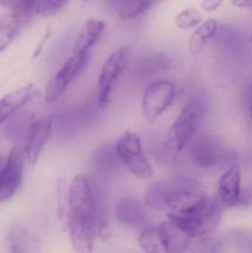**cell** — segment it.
Listing matches in <instances>:
<instances>
[{
    "label": "cell",
    "instance_id": "cell-6",
    "mask_svg": "<svg viewBox=\"0 0 252 253\" xmlns=\"http://www.w3.org/2000/svg\"><path fill=\"white\" fill-rule=\"evenodd\" d=\"M90 53H74L49 81L44 99L47 103L56 102L67 87L81 74L88 63Z\"/></svg>",
    "mask_w": 252,
    "mask_h": 253
},
{
    "label": "cell",
    "instance_id": "cell-17",
    "mask_svg": "<svg viewBox=\"0 0 252 253\" xmlns=\"http://www.w3.org/2000/svg\"><path fill=\"white\" fill-rule=\"evenodd\" d=\"M121 161L115 146L104 144L96 149L93 156L94 169L99 173L111 174L116 172Z\"/></svg>",
    "mask_w": 252,
    "mask_h": 253
},
{
    "label": "cell",
    "instance_id": "cell-18",
    "mask_svg": "<svg viewBox=\"0 0 252 253\" xmlns=\"http://www.w3.org/2000/svg\"><path fill=\"white\" fill-rule=\"evenodd\" d=\"M22 24L11 13L4 14L0 19V50L3 51L20 34Z\"/></svg>",
    "mask_w": 252,
    "mask_h": 253
},
{
    "label": "cell",
    "instance_id": "cell-11",
    "mask_svg": "<svg viewBox=\"0 0 252 253\" xmlns=\"http://www.w3.org/2000/svg\"><path fill=\"white\" fill-rule=\"evenodd\" d=\"M51 127V120L46 118L34 122L28 129L24 153L31 165L36 163L40 153L50 136Z\"/></svg>",
    "mask_w": 252,
    "mask_h": 253
},
{
    "label": "cell",
    "instance_id": "cell-30",
    "mask_svg": "<svg viewBox=\"0 0 252 253\" xmlns=\"http://www.w3.org/2000/svg\"><path fill=\"white\" fill-rule=\"evenodd\" d=\"M250 114H251V117L252 118V93L251 105H250Z\"/></svg>",
    "mask_w": 252,
    "mask_h": 253
},
{
    "label": "cell",
    "instance_id": "cell-28",
    "mask_svg": "<svg viewBox=\"0 0 252 253\" xmlns=\"http://www.w3.org/2000/svg\"><path fill=\"white\" fill-rule=\"evenodd\" d=\"M51 34V28H50V27H48V28H47V31H46L45 36H44V39H43L41 42L40 43L39 45L38 46V48H37L36 51L35 53H34V56H37V55L39 53V52L41 51V47H42V46L44 45V43H45L46 40H47V39L50 37Z\"/></svg>",
    "mask_w": 252,
    "mask_h": 253
},
{
    "label": "cell",
    "instance_id": "cell-20",
    "mask_svg": "<svg viewBox=\"0 0 252 253\" xmlns=\"http://www.w3.org/2000/svg\"><path fill=\"white\" fill-rule=\"evenodd\" d=\"M28 232L21 226H13L8 233L9 253H27Z\"/></svg>",
    "mask_w": 252,
    "mask_h": 253
},
{
    "label": "cell",
    "instance_id": "cell-13",
    "mask_svg": "<svg viewBox=\"0 0 252 253\" xmlns=\"http://www.w3.org/2000/svg\"><path fill=\"white\" fill-rule=\"evenodd\" d=\"M189 156L197 166L210 168L218 161L220 150L214 140L210 137L201 135L195 138L190 144Z\"/></svg>",
    "mask_w": 252,
    "mask_h": 253
},
{
    "label": "cell",
    "instance_id": "cell-14",
    "mask_svg": "<svg viewBox=\"0 0 252 253\" xmlns=\"http://www.w3.org/2000/svg\"><path fill=\"white\" fill-rule=\"evenodd\" d=\"M241 169L238 165L231 167L219 181V196L223 205L234 207L241 198Z\"/></svg>",
    "mask_w": 252,
    "mask_h": 253
},
{
    "label": "cell",
    "instance_id": "cell-9",
    "mask_svg": "<svg viewBox=\"0 0 252 253\" xmlns=\"http://www.w3.org/2000/svg\"><path fill=\"white\" fill-rule=\"evenodd\" d=\"M176 87L171 82H155L145 90L142 100V110L146 120H155L167 108L176 97Z\"/></svg>",
    "mask_w": 252,
    "mask_h": 253
},
{
    "label": "cell",
    "instance_id": "cell-26",
    "mask_svg": "<svg viewBox=\"0 0 252 253\" xmlns=\"http://www.w3.org/2000/svg\"><path fill=\"white\" fill-rule=\"evenodd\" d=\"M223 0H204L202 7L207 11H213L220 5Z\"/></svg>",
    "mask_w": 252,
    "mask_h": 253
},
{
    "label": "cell",
    "instance_id": "cell-21",
    "mask_svg": "<svg viewBox=\"0 0 252 253\" xmlns=\"http://www.w3.org/2000/svg\"><path fill=\"white\" fill-rule=\"evenodd\" d=\"M201 13L193 8H187L182 10L176 16V25L182 30L191 29L202 22Z\"/></svg>",
    "mask_w": 252,
    "mask_h": 253
},
{
    "label": "cell",
    "instance_id": "cell-31",
    "mask_svg": "<svg viewBox=\"0 0 252 253\" xmlns=\"http://www.w3.org/2000/svg\"><path fill=\"white\" fill-rule=\"evenodd\" d=\"M250 41L252 42V34L251 37H250Z\"/></svg>",
    "mask_w": 252,
    "mask_h": 253
},
{
    "label": "cell",
    "instance_id": "cell-15",
    "mask_svg": "<svg viewBox=\"0 0 252 253\" xmlns=\"http://www.w3.org/2000/svg\"><path fill=\"white\" fill-rule=\"evenodd\" d=\"M103 21L89 19L84 23L78 33L74 45V53H88L95 45L105 31Z\"/></svg>",
    "mask_w": 252,
    "mask_h": 253
},
{
    "label": "cell",
    "instance_id": "cell-25",
    "mask_svg": "<svg viewBox=\"0 0 252 253\" xmlns=\"http://www.w3.org/2000/svg\"><path fill=\"white\" fill-rule=\"evenodd\" d=\"M133 1H135L133 3L136 6L139 15H142L164 0H133Z\"/></svg>",
    "mask_w": 252,
    "mask_h": 253
},
{
    "label": "cell",
    "instance_id": "cell-23",
    "mask_svg": "<svg viewBox=\"0 0 252 253\" xmlns=\"http://www.w3.org/2000/svg\"><path fill=\"white\" fill-rule=\"evenodd\" d=\"M68 0H41L37 4L36 12L41 16L54 15L68 2Z\"/></svg>",
    "mask_w": 252,
    "mask_h": 253
},
{
    "label": "cell",
    "instance_id": "cell-8",
    "mask_svg": "<svg viewBox=\"0 0 252 253\" xmlns=\"http://www.w3.org/2000/svg\"><path fill=\"white\" fill-rule=\"evenodd\" d=\"M208 197L193 184L172 182L171 190L166 197V208L177 214H189L199 210Z\"/></svg>",
    "mask_w": 252,
    "mask_h": 253
},
{
    "label": "cell",
    "instance_id": "cell-16",
    "mask_svg": "<svg viewBox=\"0 0 252 253\" xmlns=\"http://www.w3.org/2000/svg\"><path fill=\"white\" fill-rule=\"evenodd\" d=\"M35 87L29 84L12 91L2 98L0 102V123L3 124L13 113L22 108L34 94Z\"/></svg>",
    "mask_w": 252,
    "mask_h": 253
},
{
    "label": "cell",
    "instance_id": "cell-24",
    "mask_svg": "<svg viewBox=\"0 0 252 253\" xmlns=\"http://www.w3.org/2000/svg\"><path fill=\"white\" fill-rule=\"evenodd\" d=\"M37 0H1V5L11 10H31L37 7Z\"/></svg>",
    "mask_w": 252,
    "mask_h": 253
},
{
    "label": "cell",
    "instance_id": "cell-4",
    "mask_svg": "<svg viewBox=\"0 0 252 253\" xmlns=\"http://www.w3.org/2000/svg\"><path fill=\"white\" fill-rule=\"evenodd\" d=\"M221 217V206L218 201L210 198L199 210L192 213L168 214V220L192 238L207 236L218 225Z\"/></svg>",
    "mask_w": 252,
    "mask_h": 253
},
{
    "label": "cell",
    "instance_id": "cell-3",
    "mask_svg": "<svg viewBox=\"0 0 252 253\" xmlns=\"http://www.w3.org/2000/svg\"><path fill=\"white\" fill-rule=\"evenodd\" d=\"M191 240V236L170 220L144 229L138 239L146 253H182L189 248Z\"/></svg>",
    "mask_w": 252,
    "mask_h": 253
},
{
    "label": "cell",
    "instance_id": "cell-27",
    "mask_svg": "<svg viewBox=\"0 0 252 253\" xmlns=\"http://www.w3.org/2000/svg\"><path fill=\"white\" fill-rule=\"evenodd\" d=\"M235 7L241 8H252V0H231Z\"/></svg>",
    "mask_w": 252,
    "mask_h": 253
},
{
    "label": "cell",
    "instance_id": "cell-12",
    "mask_svg": "<svg viewBox=\"0 0 252 253\" xmlns=\"http://www.w3.org/2000/svg\"><path fill=\"white\" fill-rule=\"evenodd\" d=\"M115 216L119 224L130 228L145 229L148 222L144 208L133 198H124L117 202Z\"/></svg>",
    "mask_w": 252,
    "mask_h": 253
},
{
    "label": "cell",
    "instance_id": "cell-1",
    "mask_svg": "<svg viewBox=\"0 0 252 253\" xmlns=\"http://www.w3.org/2000/svg\"><path fill=\"white\" fill-rule=\"evenodd\" d=\"M68 229L76 253H92L97 233L95 182L85 175L75 176L68 192Z\"/></svg>",
    "mask_w": 252,
    "mask_h": 253
},
{
    "label": "cell",
    "instance_id": "cell-5",
    "mask_svg": "<svg viewBox=\"0 0 252 253\" xmlns=\"http://www.w3.org/2000/svg\"><path fill=\"white\" fill-rule=\"evenodd\" d=\"M121 162L136 176L149 178L153 174L152 166L145 156L137 134L126 132L115 144Z\"/></svg>",
    "mask_w": 252,
    "mask_h": 253
},
{
    "label": "cell",
    "instance_id": "cell-32",
    "mask_svg": "<svg viewBox=\"0 0 252 253\" xmlns=\"http://www.w3.org/2000/svg\"><path fill=\"white\" fill-rule=\"evenodd\" d=\"M84 1H89V0H84Z\"/></svg>",
    "mask_w": 252,
    "mask_h": 253
},
{
    "label": "cell",
    "instance_id": "cell-22",
    "mask_svg": "<svg viewBox=\"0 0 252 253\" xmlns=\"http://www.w3.org/2000/svg\"><path fill=\"white\" fill-rule=\"evenodd\" d=\"M192 253H223L221 244L209 236L201 237L193 245Z\"/></svg>",
    "mask_w": 252,
    "mask_h": 253
},
{
    "label": "cell",
    "instance_id": "cell-29",
    "mask_svg": "<svg viewBox=\"0 0 252 253\" xmlns=\"http://www.w3.org/2000/svg\"><path fill=\"white\" fill-rule=\"evenodd\" d=\"M108 1L111 5L118 7L120 8L121 6L124 5L125 3H127L130 0H108Z\"/></svg>",
    "mask_w": 252,
    "mask_h": 253
},
{
    "label": "cell",
    "instance_id": "cell-2",
    "mask_svg": "<svg viewBox=\"0 0 252 253\" xmlns=\"http://www.w3.org/2000/svg\"><path fill=\"white\" fill-rule=\"evenodd\" d=\"M202 114V108L196 103L189 104L182 111L158 150V160L172 163L177 159L185 146L192 141L196 133Z\"/></svg>",
    "mask_w": 252,
    "mask_h": 253
},
{
    "label": "cell",
    "instance_id": "cell-10",
    "mask_svg": "<svg viewBox=\"0 0 252 253\" xmlns=\"http://www.w3.org/2000/svg\"><path fill=\"white\" fill-rule=\"evenodd\" d=\"M23 175V153L19 147L12 149L1 165L0 202L10 200L16 194Z\"/></svg>",
    "mask_w": 252,
    "mask_h": 253
},
{
    "label": "cell",
    "instance_id": "cell-19",
    "mask_svg": "<svg viewBox=\"0 0 252 253\" xmlns=\"http://www.w3.org/2000/svg\"><path fill=\"white\" fill-rule=\"evenodd\" d=\"M217 23L215 19H209L198 27L194 31L189 40L191 51L195 53H199L204 47L206 41L213 37L217 32Z\"/></svg>",
    "mask_w": 252,
    "mask_h": 253
},
{
    "label": "cell",
    "instance_id": "cell-7",
    "mask_svg": "<svg viewBox=\"0 0 252 253\" xmlns=\"http://www.w3.org/2000/svg\"><path fill=\"white\" fill-rule=\"evenodd\" d=\"M129 53V47L123 46L114 50L104 63L98 82V103L101 108L109 102L111 90L125 68Z\"/></svg>",
    "mask_w": 252,
    "mask_h": 253
}]
</instances>
